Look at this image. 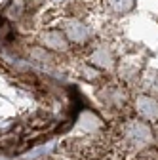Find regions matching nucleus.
<instances>
[{
    "instance_id": "nucleus-1",
    "label": "nucleus",
    "mask_w": 158,
    "mask_h": 160,
    "mask_svg": "<svg viewBox=\"0 0 158 160\" xmlns=\"http://www.w3.org/2000/svg\"><path fill=\"white\" fill-rule=\"evenodd\" d=\"M122 133H124V141L133 151H143L152 143V130L145 120L135 118V120L126 122L122 128Z\"/></svg>"
},
{
    "instance_id": "nucleus-2",
    "label": "nucleus",
    "mask_w": 158,
    "mask_h": 160,
    "mask_svg": "<svg viewBox=\"0 0 158 160\" xmlns=\"http://www.w3.org/2000/svg\"><path fill=\"white\" fill-rule=\"evenodd\" d=\"M61 31H63L65 38L69 40V42H72V44H84V42H88L90 36H91L90 27L84 21L74 19V17L65 19L63 25H61Z\"/></svg>"
},
{
    "instance_id": "nucleus-3",
    "label": "nucleus",
    "mask_w": 158,
    "mask_h": 160,
    "mask_svg": "<svg viewBox=\"0 0 158 160\" xmlns=\"http://www.w3.org/2000/svg\"><path fill=\"white\" fill-rule=\"evenodd\" d=\"M135 111L141 116V120L152 122L158 118V101L149 93H141L135 97Z\"/></svg>"
},
{
    "instance_id": "nucleus-4",
    "label": "nucleus",
    "mask_w": 158,
    "mask_h": 160,
    "mask_svg": "<svg viewBox=\"0 0 158 160\" xmlns=\"http://www.w3.org/2000/svg\"><path fill=\"white\" fill-rule=\"evenodd\" d=\"M40 44L52 52H67L69 50V40L65 38L61 29H50L40 34Z\"/></svg>"
},
{
    "instance_id": "nucleus-5",
    "label": "nucleus",
    "mask_w": 158,
    "mask_h": 160,
    "mask_svg": "<svg viewBox=\"0 0 158 160\" xmlns=\"http://www.w3.org/2000/svg\"><path fill=\"white\" fill-rule=\"evenodd\" d=\"M90 63L95 65L97 69H112L114 67V55L107 46H97L90 53Z\"/></svg>"
},
{
    "instance_id": "nucleus-6",
    "label": "nucleus",
    "mask_w": 158,
    "mask_h": 160,
    "mask_svg": "<svg viewBox=\"0 0 158 160\" xmlns=\"http://www.w3.org/2000/svg\"><path fill=\"white\" fill-rule=\"evenodd\" d=\"M137 0H103V6L112 15H126L135 8Z\"/></svg>"
},
{
    "instance_id": "nucleus-7",
    "label": "nucleus",
    "mask_w": 158,
    "mask_h": 160,
    "mask_svg": "<svg viewBox=\"0 0 158 160\" xmlns=\"http://www.w3.org/2000/svg\"><path fill=\"white\" fill-rule=\"evenodd\" d=\"M99 126H101V122H99V118H97L95 114H91V112L82 114V118H80V128H84L86 132H91V130L99 128Z\"/></svg>"
},
{
    "instance_id": "nucleus-8",
    "label": "nucleus",
    "mask_w": 158,
    "mask_h": 160,
    "mask_svg": "<svg viewBox=\"0 0 158 160\" xmlns=\"http://www.w3.org/2000/svg\"><path fill=\"white\" fill-rule=\"evenodd\" d=\"M124 99H126V95H124V92L120 88H109L107 103H111V105H122Z\"/></svg>"
},
{
    "instance_id": "nucleus-9",
    "label": "nucleus",
    "mask_w": 158,
    "mask_h": 160,
    "mask_svg": "<svg viewBox=\"0 0 158 160\" xmlns=\"http://www.w3.org/2000/svg\"><path fill=\"white\" fill-rule=\"evenodd\" d=\"M31 2H32V4H42L44 0H31Z\"/></svg>"
},
{
    "instance_id": "nucleus-10",
    "label": "nucleus",
    "mask_w": 158,
    "mask_h": 160,
    "mask_svg": "<svg viewBox=\"0 0 158 160\" xmlns=\"http://www.w3.org/2000/svg\"><path fill=\"white\" fill-rule=\"evenodd\" d=\"M53 2H63V0H53Z\"/></svg>"
}]
</instances>
